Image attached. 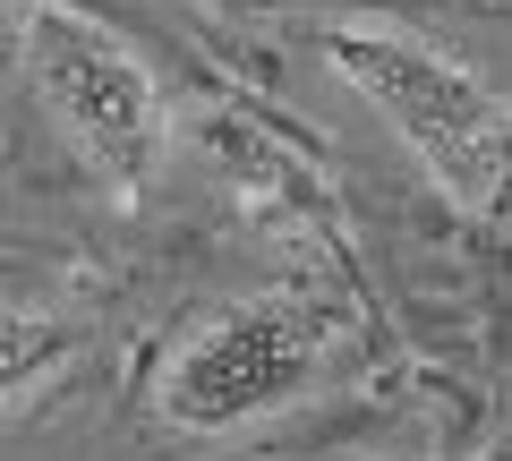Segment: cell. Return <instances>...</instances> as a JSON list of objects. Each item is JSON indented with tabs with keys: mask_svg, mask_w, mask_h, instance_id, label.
Masks as SVG:
<instances>
[{
	"mask_svg": "<svg viewBox=\"0 0 512 461\" xmlns=\"http://www.w3.org/2000/svg\"><path fill=\"white\" fill-rule=\"evenodd\" d=\"M325 60L393 120L410 154L427 163V180L461 205V214H495L504 188V103L487 94V77L461 69L453 52L393 26H333Z\"/></svg>",
	"mask_w": 512,
	"mask_h": 461,
	"instance_id": "obj_1",
	"label": "cell"
},
{
	"mask_svg": "<svg viewBox=\"0 0 512 461\" xmlns=\"http://www.w3.org/2000/svg\"><path fill=\"white\" fill-rule=\"evenodd\" d=\"M18 60H26V86L43 94V111L77 137V154L111 188H146L154 154H163V86H154L146 60L128 43H111L94 18L60 9V0L18 9Z\"/></svg>",
	"mask_w": 512,
	"mask_h": 461,
	"instance_id": "obj_2",
	"label": "cell"
},
{
	"mask_svg": "<svg viewBox=\"0 0 512 461\" xmlns=\"http://www.w3.org/2000/svg\"><path fill=\"white\" fill-rule=\"evenodd\" d=\"M325 376V325L299 299H239L205 316L163 368V419L171 427H239L282 410Z\"/></svg>",
	"mask_w": 512,
	"mask_h": 461,
	"instance_id": "obj_3",
	"label": "cell"
},
{
	"mask_svg": "<svg viewBox=\"0 0 512 461\" xmlns=\"http://www.w3.org/2000/svg\"><path fill=\"white\" fill-rule=\"evenodd\" d=\"M69 351H77V325H69V316L0 308V402H18L26 385H43Z\"/></svg>",
	"mask_w": 512,
	"mask_h": 461,
	"instance_id": "obj_4",
	"label": "cell"
}]
</instances>
